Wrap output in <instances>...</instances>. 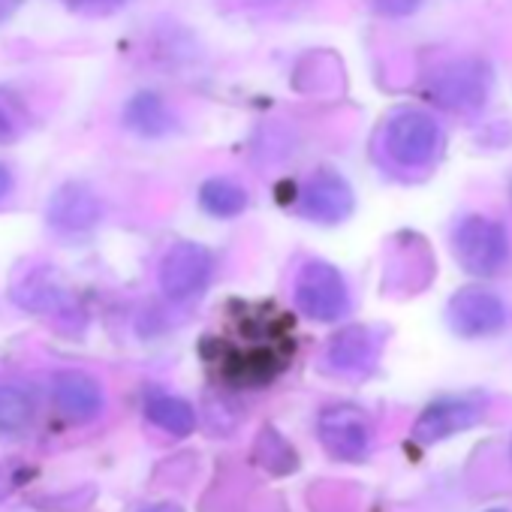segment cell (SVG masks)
<instances>
[{
  "label": "cell",
  "instance_id": "6da1fadb",
  "mask_svg": "<svg viewBox=\"0 0 512 512\" xmlns=\"http://www.w3.org/2000/svg\"><path fill=\"white\" fill-rule=\"evenodd\" d=\"M293 356V344L281 326H250L235 344H220L211 356L220 380L232 386H266L272 383Z\"/></svg>",
  "mask_w": 512,
  "mask_h": 512
},
{
  "label": "cell",
  "instance_id": "7a4b0ae2",
  "mask_svg": "<svg viewBox=\"0 0 512 512\" xmlns=\"http://www.w3.org/2000/svg\"><path fill=\"white\" fill-rule=\"evenodd\" d=\"M383 151L401 169H425L443 154V127L419 109H401L383 130Z\"/></svg>",
  "mask_w": 512,
  "mask_h": 512
},
{
  "label": "cell",
  "instance_id": "3957f363",
  "mask_svg": "<svg viewBox=\"0 0 512 512\" xmlns=\"http://www.w3.org/2000/svg\"><path fill=\"white\" fill-rule=\"evenodd\" d=\"M494 76L491 67L479 58H458L437 67L428 82L425 94L446 112H479L488 103Z\"/></svg>",
  "mask_w": 512,
  "mask_h": 512
},
{
  "label": "cell",
  "instance_id": "277c9868",
  "mask_svg": "<svg viewBox=\"0 0 512 512\" xmlns=\"http://www.w3.org/2000/svg\"><path fill=\"white\" fill-rule=\"evenodd\" d=\"M452 247H455V256L464 266V272H470L476 278H491L509 263L506 226L491 217H482V214L464 217L455 226Z\"/></svg>",
  "mask_w": 512,
  "mask_h": 512
},
{
  "label": "cell",
  "instance_id": "5b68a950",
  "mask_svg": "<svg viewBox=\"0 0 512 512\" xmlns=\"http://www.w3.org/2000/svg\"><path fill=\"white\" fill-rule=\"evenodd\" d=\"M296 305L317 323H335L350 314V287L344 275L323 260H308L296 275Z\"/></svg>",
  "mask_w": 512,
  "mask_h": 512
},
{
  "label": "cell",
  "instance_id": "8992f818",
  "mask_svg": "<svg viewBox=\"0 0 512 512\" xmlns=\"http://www.w3.org/2000/svg\"><path fill=\"white\" fill-rule=\"evenodd\" d=\"M214 275V256L205 244L196 241H178L166 250L160 260V290L172 302H187L199 296Z\"/></svg>",
  "mask_w": 512,
  "mask_h": 512
},
{
  "label": "cell",
  "instance_id": "52a82bcc",
  "mask_svg": "<svg viewBox=\"0 0 512 512\" xmlns=\"http://www.w3.org/2000/svg\"><path fill=\"white\" fill-rule=\"evenodd\" d=\"M317 431H320V440L329 449V455H335L341 461H362L371 452V440H374L371 419L365 410H359L353 404L326 407L320 413Z\"/></svg>",
  "mask_w": 512,
  "mask_h": 512
},
{
  "label": "cell",
  "instance_id": "ba28073f",
  "mask_svg": "<svg viewBox=\"0 0 512 512\" xmlns=\"http://www.w3.org/2000/svg\"><path fill=\"white\" fill-rule=\"evenodd\" d=\"M446 323L461 338H488L506 326V305L488 290L467 287L449 299Z\"/></svg>",
  "mask_w": 512,
  "mask_h": 512
},
{
  "label": "cell",
  "instance_id": "9c48e42d",
  "mask_svg": "<svg viewBox=\"0 0 512 512\" xmlns=\"http://www.w3.org/2000/svg\"><path fill=\"white\" fill-rule=\"evenodd\" d=\"M485 413V401L464 395V398H440L434 404H428L416 425H413V440L419 446H431L440 443L452 434H461L467 428H473Z\"/></svg>",
  "mask_w": 512,
  "mask_h": 512
},
{
  "label": "cell",
  "instance_id": "30bf717a",
  "mask_svg": "<svg viewBox=\"0 0 512 512\" xmlns=\"http://www.w3.org/2000/svg\"><path fill=\"white\" fill-rule=\"evenodd\" d=\"M356 208L353 187L347 184L344 175L332 169H320L317 175L308 178L302 190V214L314 223H344Z\"/></svg>",
  "mask_w": 512,
  "mask_h": 512
},
{
  "label": "cell",
  "instance_id": "8fae6325",
  "mask_svg": "<svg viewBox=\"0 0 512 512\" xmlns=\"http://www.w3.org/2000/svg\"><path fill=\"white\" fill-rule=\"evenodd\" d=\"M383 338L371 326H347L326 347V365L338 374L362 377L371 374L380 359Z\"/></svg>",
  "mask_w": 512,
  "mask_h": 512
},
{
  "label": "cell",
  "instance_id": "7c38bea8",
  "mask_svg": "<svg viewBox=\"0 0 512 512\" xmlns=\"http://www.w3.org/2000/svg\"><path fill=\"white\" fill-rule=\"evenodd\" d=\"M100 217H103V205L97 193L76 181L58 187L46 208V220L58 232H88L100 223Z\"/></svg>",
  "mask_w": 512,
  "mask_h": 512
},
{
  "label": "cell",
  "instance_id": "4fadbf2b",
  "mask_svg": "<svg viewBox=\"0 0 512 512\" xmlns=\"http://www.w3.org/2000/svg\"><path fill=\"white\" fill-rule=\"evenodd\" d=\"M52 395H55L58 410L67 419H76V422L94 419L106 404L103 386L85 371H61V374H55Z\"/></svg>",
  "mask_w": 512,
  "mask_h": 512
},
{
  "label": "cell",
  "instance_id": "5bb4252c",
  "mask_svg": "<svg viewBox=\"0 0 512 512\" xmlns=\"http://www.w3.org/2000/svg\"><path fill=\"white\" fill-rule=\"evenodd\" d=\"M13 302L25 311H34V314H67L70 311V296L67 290L55 281V275L49 272H31L25 275L16 287H13Z\"/></svg>",
  "mask_w": 512,
  "mask_h": 512
},
{
  "label": "cell",
  "instance_id": "9a60e30c",
  "mask_svg": "<svg viewBox=\"0 0 512 512\" xmlns=\"http://www.w3.org/2000/svg\"><path fill=\"white\" fill-rule=\"evenodd\" d=\"M124 127L139 133V136H166L175 127V118L166 106V100L160 94L151 91H139L136 97L127 100L124 106Z\"/></svg>",
  "mask_w": 512,
  "mask_h": 512
},
{
  "label": "cell",
  "instance_id": "2e32d148",
  "mask_svg": "<svg viewBox=\"0 0 512 512\" xmlns=\"http://www.w3.org/2000/svg\"><path fill=\"white\" fill-rule=\"evenodd\" d=\"M145 416L151 425H157L160 431L175 434V437H187L196 428L193 407L184 398L169 395V392H151L145 398Z\"/></svg>",
  "mask_w": 512,
  "mask_h": 512
},
{
  "label": "cell",
  "instance_id": "e0dca14e",
  "mask_svg": "<svg viewBox=\"0 0 512 512\" xmlns=\"http://www.w3.org/2000/svg\"><path fill=\"white\" fill-rule=\"evenodd\" d=\"M199 205L205 214L217 217V220H232L238 214H244L247 208V190L232 181V178H208L199 187Z\"/></svg>",
  "mask_w": 512,
  "mask_h": 512
},
{
  "label": "cell",
  "instance_id": "ac0fdd59",
  "mask_svg": "<svg viewBox=\"0 0 512 512\" xmlns=\"http://www.w3.org/2000/svg\"><path fill=\"white\" fill-rule=\"evenodd\" d=\"M37 416L34 398L19 386H0V434H22Z\"/></svg>",
  "mask_w": 512,
  "mask_h": 512
},
{
  "label": "cell",
  "instance_id": "d6986e66",
  "mask_svg": "<svg viewBox=\"0 0 512 512\" xmlns=\"http://www.w3.org/2000/svg\"><path fill=\"white\" fill-rule=\"evenodd\" d=\"M374 10L389 16V19H404V16H413L425 0H371Z\"/></svg>",
  "mask_w": 512,
  "mask_h": 512
},
{
  "label": "cell",
  "instance_id": "ffe728a7",
  "mask_svg": "<svg viewBox=\"0 0 512 512\" xmlns=\"http://www.w3.org/2000/svg\"><path fill=\"white\" fill-rule=\"evenodd\" d=\"M22 482V467L16 464H0V500H7Z\"/></svg>",
  "mask_w": 512,
  "mask_h": 512
},
{
  "label": "cell",
  "instance_id": "44dd1931",
  "mask_svg": "<svg viewBox=\"0 0 512 512\" xmlns=\"http://www.w3.org/2000/svg\"><path fill=\"white\" fill-rule=\"evenodd\" d=\"M22 4H25V0H0V25L10 22L22 10Z\"/></svg>",
  "mask_w": 512,
  "mask_h": 512
},
{
  "label": "cell",
  "instance_id": "7402d4cb",
  "mask_svg": "<svg viewBox=\"0 0 512 512\" xmlns=\"http://www.w3.org/2000/svg\"><path fill=\"white\" fill-rule=\"evenodd\" d=\"M13 193V172L7 169V163H0V199H7Z\"/></svg>",
  "mask_w": 512,
  "mask_h": 512
},
{
  "label": "cell",
  "instance_id": "603a6c76",
  "mask_svg": "<svg viewBox=\"0 0 512 512\" xmlns=\"http://www.w3.org/2000/svg\"><path fill=\"white\" fill-rule=\"evenodd\" d=\"M67 4L85 10V7H115V4H124V0H67Z\"/></svg>",
  "mask_w": 512,
  "mask_h": 512
},
{
  "label": "cell",
  "instance_id": "cb8c5ba5",
  "mask_svg": "<svg viewBox=\"0 0 512 512\" xmlns=\"http://www.w3.org/2000/svg\"><path fill=\"white\" fill-rule=\"evenodd\" d=\"M10 136H13V121L4 109H0V139H10Z\"/></svg>",
  "mask_w": 512,
  "mask_h": 512
},
{
  "label": "cell",
  "instance_id": "d4e9b609",
  "mask_svg": "<svg viewBox=\"0 0 512 512\" xmlns=\"http://www.w3.org/2000/svg\"><path fill=\"white\" fill-rule=\"evenodd\" d=\"M145 512H181V506H175V503H157V506H151Z\"/></svg>",
  "mask_w": 512,
  "mask_h": 512
},
{
  "label": "cell",
  "instance_id": "484cf974",
  "mask_svg": "<svg viewBox=\"0 0 512 512\" xmlns=\"http://www.w3.org/2000/svg\"><path fill=\"white\" fill-rule=\"evenodd\" d=\"M491 512H503V509H491Z\"/></svg>",
  "mask_w": 512,
  "mask_h": 512
}]
</instances>
